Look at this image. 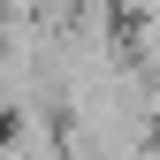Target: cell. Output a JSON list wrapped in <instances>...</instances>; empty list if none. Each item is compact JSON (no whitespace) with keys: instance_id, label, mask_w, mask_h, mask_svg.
<instances>
[{"instance_id":"6da1fadb","label":"cell","mask_w":160,"mask_h":160,"mask_svg":"<svg viewBox=\"0 0 160 160\" xmlns=\"http://www.w3.org/2000/svg\"><path fill=\"white\" fill-rule=\"evenodd\" d=\"M114 15H122V23H145V15H160V0H107Z\"/></svg>"}]
</instances>
